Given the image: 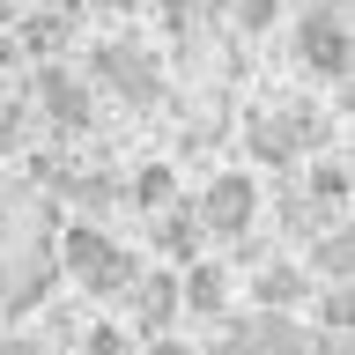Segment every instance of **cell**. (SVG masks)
I'll return each instance as SVG.
<instances>
[{
    "instance_id": "6da1fadb",
    "label": "cell",
    "mask_w": 355,
    "mask_h": 355,
    "mask_svg": "<svg viewBox=\"0 0 355 355\" xmlns=\"http://www.w3.org/2000/svg\"><path fill=\"white\" fill-rule=\"evenodd\" d=\"M60 266L74 274V282L89 288V296H126L133 288V259L119 252V244L96 230V222H82V230H67V244H60Z\"/></svg>"
},
{
    "instance_id": "7a4b0ae2",
    "label": "cell",
    "mask_w": 355,
    "mask_h": 355,
    "mask_svg": "<svg viewBox=\"0 0 355 355\" xmlns=\"http://www.w3.org/2000/svg\"><path fill=\"white\" fill-rule=\"evenodd\" d=\"M193 215H200L207 237L244 244V237H252V222H259V185H252L244 171H222V178H207V193L193 200Z\"/></svg>"
},
{
    "instance_id": "3957f363",
    "label": "cell",
    "mask_w": 355,
    "mask_h": 355,
    "mask_svg": "<svg viewBox=\"0 0 355 355\" xmlns=\"http://www.w3.org/2000/svg\"><path fill=\"white\" fill-rule=\"evenodd\" d=\"M288 37H296V52H304V67L318 82H340V74H348V8H340V0L304 8Z\"/></svg>"
},
{
    "instance_id": "277c9868",
    "label": "cell",
    "mask_w": 355,
    "mask_h": 355,
    "mask_svg": "<svg viewBox=\"0 0 355 355\" xmlns=\"http://www.w3.org/2000/svg\"><path fill=\"white\" fill-rule=\"evenodd\" d=\"M96 82H104L119 104L148 111L155 96H163V67H155L141 44H96Z\"/></svg>"
},
{
    "instance_id": "5b68a950",
    "label": "cell",
    "mask_w": 355,
    "mask_h": 355,
    "mask_svg": "<svg viewBox=\"0 0 355 355\" xmlns=\"http://www.w3.org/2000/svg\"><path fill=\"white\" fill-rule=\"evenodd\" d=\"M237 326H244V348L252 355H311V333H304L296 311H252Z\"/></svg>"
},
{
    "instance_id": "8992f818",
    "label": "cell",
    "mask_w": 355,
    "mask_h": 355,
    "mask_svg": "<svg viewBox=\"0 0 355 355\" xmlns=\"http://www.w3.org/2000/svg\"><path fill=\"white\" fill-rule=\"evenodd\" d=\"M37 96H44V111H52L60 133H89V89L74 82L67 67H52V60L37 67Z\"/></svg>"
},
{
    "instance_id": "52a82bcc",
    "label": "cell",
    "mask_w": 355,
    "mask_h": 355,
    "mask_svg": "<svg viewBox=\"0 0 355 355\" xmlns=\"http://www.w3.org/2000/svg\"><path fill=\"white\" fill-rule=\"evenodd\" d=\"M178 304L200 311V318H222V311H230V266H222V259L178 266Z\"/></svg>"
},
{
    "instance_id": "ba28073f",
    "label": "cell",
    "mask_w": 355,
    "mask_h": 355,
    "mask_svg": "<svg viewBox=\"0 0 355 355\" xmlns=\"http://www.w3.org/2000/svg\"><path fill=\"white\" fill-rule=\"evenodd\" d=\"M178 311V274H148V282H133V333H163Z\"/></svg>"
},
{
    "instance_id": "9c48e42d",
    "label": "cell",
    "mask_w": 355,
    "mask_h": 355,
    "mask_svg": "<svg viewBox=\"0 0 355 355\" xmlns=\"http://www.w3.org/2000/svg\"><path fill=\"white\" fill-rule=\"evenodd\" d=\"M200 237H207V230H200V215H193V207H171V215H155V244H163L171 274L200 259Z\"/></svg>"
},
{
    "instance_id": "30bf717a",
    "label": "cell",
    "mask_w": 355,
    "mask_h": 355,
    "mask_svg": "<svg viewBox=\"0 0 355 355\" xmlns=\"http://www.w3.org/2000/svg\"><path fill=\"white\" fill-rule=\"evenodd\" d=\"M304 288H311V274H304V266L274 259L259 282H252V304H259V311H296V304H304Z\"/></svg>"
},
{
    "instance_id": "8fae6325",
    "label": "cell",
    "mask_w": 355,
    "mask_h": 355,
    "mask_svg": "<svg viewBox=\"0 0 355 355\" xmlns=\"http://www.w3.org/2000/svg\"><path fill=\"white\" fill-rule=\"evenodd\" d=\"M252 155L259 163H296V126H288V111H266V119H252Z\"/></svg>"
},
{
    "instance_id": "7c38bea8",
    "label": "cell",
    "mask_w": 355,
    "mask_h": 355,
    "mask_svg": "<svg viewBox=\"0 0 355 355\" xmlns=\"http://www.w3.org/2000/svg\"><path fill=\"white\" fill-rule=\"evenodd\" d=\"M133 200H141L148 215H163V207H178V171H171V163H148V171L133 178Z\"/></svg>"
},
{
    "instance_id": "4fadbf2b",
    "label": "cell",
    "mask_w": 355,
    "mask_h": 355,
    "mask_svg": "<svg viewBox=\"0 0 355 355\" xmlns=\"http://www.w3.org/2000/svg\"><path fill=\"white\" fill-rule=\"evenodd\" d=\"M67 193L82 200V215H104V207H119V178L89 171V178H67Z\"/></svg>"
},
{
    "instance_id": "5bb4252c",
    "label": "cell",
    "mask_w": 355,
    "mask_h": 355,
    "mask_svg": "<svg viewBox=\"0 0 355 355\" xmlns=\"http://www.w3.org/2000/svg\"><path fill=\"white\" fill-rule=\"evenodd\" d=\"M311 266H318L326 282H340V274H348V230H318V237H311Z\"/></svg>"
},
{
    "instance_id": "9a60e30c",
    "label": "cell",
    "mask_w": 355,
    "mask_h": 355,
    "mask_svg": "<svg viewBox=\"0 0 355 355\" xmlns=\"http://www.w3.org/2000/svg\"><path fill=\"white\" fill-rule=\"evenodd\" d=\"M311 200H318V207H340V200H348V163H340V155H326V163L311 171Z\"/></svg>"
},
{
    "instance_id": "2e32d148",
    "label": "cell",
    "mask_w": 355,
    "mask_h": 355,
    "mask_svg": "<svg viewBox=\"0 0 355 355\" xmlns=\"http://www.w3.org/2000/svg\"><path fill=\"white\" fill-rule=\"evenodd\" d=\"M22 141H30V111H22L15 96H8V89H0V155H15Z\"/></svg>"
},
{
    "instance_id": "e0dca14e",
    "label": "cell",
    "mask_w": 355,
    "mask_h": 355,
    "mask_svg": "<svg viewBox=\"0 0 355 355\" xmlns=\"http://www.w3.org/2000/svg\"><path fill=\"white\" fill-rule=\"evenodd\" d=\"M230 8H237V30H252V37L282 22V0H230Z\"/></svg>"
},
{
    "instance_id": "ac0fdd59",
    "label": "cell",
    "mask_w": 355,
    "mask_h": 355,
    "mask_svg": "<svg viewBox=\"0 0 355 355\" xmlns=\"http://www.w3.org/2000/svg\"><path fill=\"white\" fill-rule=\"evenodd\" d=\"M89 355H133V333L126 326H89Z\"/></svg>"
},
{
    "instance_id": "d6986e66",
    "label": "cell",
    "mask_w": 355,
    "mask_h": 355,
    "mask_svg": "<svg viewBox=\"0 0 355 355\" xmlns=\"http://www.w3.org/2000/svg\"><path fill=\"white\" fill-rule=\"evenodd\" d=\"M207 355H252V348H244V326H230V333H222V340H215Z\"/></svg>"
},
{
    "instance_id": "ffe728a7",
    "label": "cell",
    "mask_w": 355,
    "mask_h": 355,
    "mask_svg": "<svg viewBox=\"0 0 355 355\" xmlns=\"http://www.w3.org/2000/svg\"><path fill=\"white\" fill-rule=\"evenodd\" d=\"M148 355H193V348H185V340H171V333H155V340H148Z\"/></svg>"
},
{
    "instance_id": "44dd1931",
    "label": "cell",
    "mask_w": 355,
    "mask_h": 355,
    "mask_svg": "<svg viewBox=\"0 0 355 355\" xmlns=\"http://www.w3.org/2000/svg\"><path fill=\"white\" fill-rule=\"evenodd\" d=\"M30 8H44V15H60V22H67L74 8H82V0H30Z\"/></svg>"
},
{
    "instance_id": "7402d4cb",
    "label": "cell",
    "mask_w": 355,
    "mask_h": 355,
    "mask_svg": "<svg viewBox=\"0 0 355 355\" xmlns=\"http://www.w3.org/2000/svg\"><path fill=\"white\" fill-rule=\"evenodd\" d=\"M15 60H22V52H15L8 37H0V82H8V67H15Z\"/></svg>"
},
{
    "instance_id": "603a6c76",
    "label": "cell",
    "mask_w": 355,
    "mask_h": 355,
    "mask_svg": "<svg viewBox=\"0 0 355 355\" xmlns=\"http://www.w3.org/2000/svg\"><path fill=\"white\" fill-rule=\"evenodd\" d=\"M15 15H22V0H0V30H15Z\"/></svg>"
},
{
    "instance_id": "cb8c5ba5",
    "label": "cell",
    "mask_w": 355,
    "mask_h": 355,
    "mask_svg": "<svg viewBox=\"0 0 355 355\" xmlns=\"http://www.w3.org/2000/svg\"><path fill=\"white\" fill-rule=\"evenodd\" d=\"M0 200H8V185H0Z\"/></svg>"
}]
</instances>
